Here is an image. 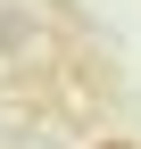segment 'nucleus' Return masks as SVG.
I'll return each mask as SVG.
<instances>
[{
    "instance_id": "f257e3e1",
    "label": "nucleus",
    "mask_w": 141,
    "mask_h": 149,
    "mask_svg": "<svg viewBox=\"0 0 141 149\" xmlns=\"http://www.w3.org/2000/svg\"><path fill=\"white\" fill-rule=\"evenodd\" d=\"M91 149H133V141H91Z\"/></svg>"
}]
</instances>
